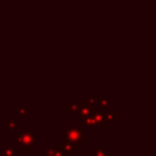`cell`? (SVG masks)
Masks as SVG:
<instances>
[{
	"label": "cell",
	"mask_w": 156,
	"mask_h": 156,
	"mask_svg": "<svg viewBox=\"0 0 156 156\" xmlns=\"http://www.w3.org/2000/svg\"><path fill=\"white\" fill-rule=\"evenodd\" d=\"M79 108L78 103H67L66 104V110L67 111H76Z\"/></svg>",
	"instance_id": "9"
},
{
	"label": "cell",
	"mask_w": 156,
	"mask_h": 156,
	"mask_svg": "<svg viewBox=\"0 0 156 156\" xmlns=\"http://www.w3.org/2000/svg\"><path fill=\"white\" fill-rule=\"evenodd\" d=\"M93 115L96 120L98 126H104L105 125V123H106V112H95Z\"/></svg>",
	"instance_id": "5"
},
{
	"label": "cell",
	"mask_w": 156,
	"mask_h": 156,
	"mask_svg": "<svg viewBox=\"0 0 156 156\" xmlns=\"http://www.w3.org/2000/svg\"><path fill=\"white\" fill-rule=\"evenodd\" d=\"M61 135L64 137H66L67 141L74 143L76 145H80L81 141L86 140V136L83 133V130L80 129V127L78 126H71L67 127L66 130H63L61 133Z\"/></svg>",
	"instance_id": "2"
},
{
	"label": "cell",
	"mask_w": 156,
	"mask_h": 156,
	"mask_svg": "<svg viewBox=\"0 0 156 156\" xmlns=\"http://www.w3.org/2000/svg\"><path fill=\"white\" fill-rule=\"evenodd\" d=\"M37 135L35 132H22L18 135L13 137L14 141H17L22 145L23 150L25 151H31L34 145H37Z\"/></svg>",
	"instance_id": "1"
},
{
	"label": "cell",
	"mask_w": 156,
	"mask_h": 156,
	"mask_svg": "<svg viewBox=\"0 0 156 156\" xmlns=\"http://www.w3.org/2000/svg\"><path fill=\"white\" fill-rule=\"evenodd\" d=\"M61 147H62V150L65 152V153L69 154V155L71 156V153L73 151H75L77 145L69 142V141H67V140H63L62 142H61Z\"/></svg>",
	"instance_id": "4"
},
{
	"label": "cell",
	"mask_w": 156,
	"mask_h": 156,
	"mask_svg": "<svg viewBox=\"0 0 156 156\" xmlns=\"http://www.w3.org/2000/svg\"><path fill=\"white\" fill-rule=\"evenodd\" d=\"M62 156H69V154H66L64 151H63V155H62Z\"/></svg>",
	"instance_id": "14"
},
{
	"label": "cell",
	"mask_w": 156,
	"mask_h": 156,
	"mask_svg": "<svg viewBox=\"0 0 156 156\" xmlns=\"http://www.w3.org/2000/svg\"><path fill=\"white\" fill-rule=\"evenodd\" d=\"M81 125L83 126H98V123H96V120L94 118L93 115H86V117L81 118Z\"/></svg>",
	"instance_id": "3"
},
{
	"label": "cell",
	"mask_w": 156,
	"mask_h": 156,
	"mask_svg": "<svg viewBox=\"0 0 156 156\" xmlns=\"http://www.w3.org/2000/svg\"><path fill=\"white\" fill-rule=\"evenodd\" d=\"M0 156H5V155H0Z\"/></svg>",
	"instance_id": "15"
},
{
	"label": "cell",
	"mask_w": 156,
	"mask_h": 156,
	"mask_svg": "<svg viewBox=\"0 0 156 156\" xmlns=\"http://www.w3.org/2000/svg\"><path fill=\"white\" fill-rule=\"evenodd\" d=\"M91 156H112L108 151H106L105 147H98L94 151L91 152Z\"/></svg>",
	"instance_id": "6"
},
{
	"label": "cell",
	"mask_w": 156,
	"mask_h": 156,
	"mask_svg": "<svg viewBox=\"0 0 156 156\" xmlns=\"http://www.w3.org/2000/svg\"><path fill=\"white\" fill-rule=\"evenodd\" d=\"M17 115L20 117H26L27 115V108L26 107H18L17 108Z\"/></svg>",
	"instance_id": "10"
},
{
	"label": "cell",
	"mask_w": 156,
	"mask_h": 156,
	"mask_svg": "<svg viewBox=\"0 0 156 156\" xmlns=\"http://www.w3.org/2000/svg\"><path fill=\"white\" fill-rule=\"evenodd\" d=\"M100 101H101V105H102V106H106V107L110 106V100H109L108 98H102Z\"/></svg>",
	"instance_id": "11"
},
{
	"label": "cell",
	"mask_w": 156,
	"mask_h": 156,
	"mask_svg": "<svg viewBox=\"0 0 156 156\" xmlns=\"http://www.w3.org/2000/svg\"><path fill=\"white\" fill-rule=\"evenodd\" d=\"M8 121H9V128H10V129H11V130H17L18 123L16 121H14L13 117L8 118Z\"/></svg>",
	"instance_id": "8"
},
{
	"label": "cell",
	"mask_w": 156,
	"mask_h": 156,
	"mask_svg": "<svg viewBox=\"0 0 156 156\" xmlns=\"http://www.w3.org/2000/svg\"><path fill=\"white\" fill-rule=\"evenodd\" d=\"M88 103H89L90 105H92V106H94V104H95V98H88Z\"/></svg>",
	"instance_id": "13"
},
{
	"label": "cell",
	"mask_w": 156,
	"mask_h": 156,
	"mask_svg": "<svg viewBox=\"0 0 156 156\" xmlns=\"http://www.w3.org/2000/svg\"><path fill=\"white\" fill-rule=\"evenodd\" d=\"M115 115L113 112H106V121H115Z\"/></svg>",
	"instance_id": "12"
},
{
	"label": "cell",
	"mask_w": 156,
	"mask_h": 156,
	"mask_svg": "<svg viewBox=\"0 0 156 156\" xmlns=\"http://www.w3.org/2000/svg\"><path fill=\"white\" fill-rule=\"evenodd\" d=\"M3 151H5V156H17V154H18L17 151H15V150L10 147H3Z\"/></svg>",
	"instance_id": "7"
}]
</instances>
